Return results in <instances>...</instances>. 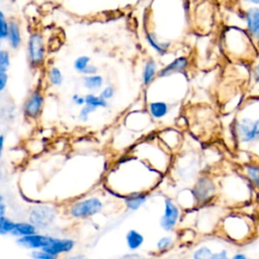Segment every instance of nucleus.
Here are the masks:
<instances>
[{
	"instance_id": "38",
	"label": "nucleus",
	"mask_w": 259,
	"mask_h": 259,
	"mask_svg": "<svg viewBox=\"0 0 259 259\" xmlns=\"http://www.w3.org/2000/svg\"><path fill=\"white\" fill-rule=\"evenodd\" d=\"M5 212H6V205H5L4 197L1 195V197H0V217L5 215Z\"/></svg>"
},
{
	"instance_id": "39",
	"label": "nucleus",
	"mask_w": 259,
	"mask_h": 259,
	"mask_svg": "<svg viewBox=\"0 0 259 259\" xmlns=\"http://www.w3.org/2000/svg\"><path fill=\"white\" fill-rule=\"evenodd\" d=\"M63 259H87L84 255H73V256H69V257H65Z\"/></svg>"
},
{
	"instance_id": "29",
	"label": "nucleus",
	"mask_w": 259,
	"mask_h": 259,
	"mask_svg": "<svg viewBox=\"0 0 259 259\" xmlns=\"http://www.w3.org/2000/svg\"><path fill=\"white\" fill-rule=\"evenodd\" d=\"M9 30V23L6 21L4 13L0 12V38L5 39L8 36Z\"/></svg>"
},
{
	"instance_id": "32",
	"label": "nucleus",
	"mask_w": 259,
	"mask_h": 259,
	"mask_svg": "<svg viewBox=\"0 0 259 259\" xmlns=\"http://www.w3.org/2000/svg\"><path fill=\"white\" fill-rule=\"evenodd\" d=\"M113 94H114V88H113L112 86L108 85V86H106V87L102 90V92L100 93V96H101L103 99L107 100V99H110V98L113 96Z\"/></svg>"
},
{
	"instance_id": "12",
	"label": "nucleus",
	"mask_w": 259,
	"mask_h": 259,
	"mask_svg": "<svg viewBox=\"0 0 259 259\" xmlns=\"http://www.w3.org/2000/svg\"><path fill=\"white\" fill-rule=\"evenodd\" d=\"M246 21L251 34L259 38V8H250L246 13Z\"/></svg>"
},
{
	"instance_id": "31",
	"label": "nucleus",
	"mask_w": 259,
	"mask_h": 259,
	"mask_svg": "<svg viewBox=\"0 0 259 259\" xmlns=\"http://www.w3.org/2000/svg\"><path fill=\"white\" fill-rule=\"evenodd\" d=\"M96 109H97L96 107H93V106H91V105L85 104V105L81 108V110H80V112H79V118H80V120H82V121H87L89 114L92 113V112H94Z\"/></svg>"
},
{
	"instance_id": "42",
	"label": "nucleus",
	"mask_w": 259,
	"mask_h": 259,
	"mask_svg": "<svg viewBox=\"0 0 259 259\" xmlns=\"http://www.w3.org/2000/svg\"><path fill=\"white\" fill-rule=\"evenodd\" d=\"M255 70H256V74H257V76L259 77V64L256 66V69H255Z\"/></svg>"
},
{
	"instance_id": "9",
	"label": "nucleus",
	"mask_w": 259,
	"mask_h": 259,
	"mask_svg": "<svg viewBox=\"0 0 259 259\" xmlns=\"http://www.w3.org/2000/svg\"><path fill=\"white\" fill-rule=\"evenodd\" d=\"M192 259H231L230 251L227 248L213 250L208 246L198 247L192 255Z\"/></svg>"
},
{
	"instance_id": "17",
	"label": "nucleus",
	"mask_w": 259,
	"mask_h": 259,
	"mask_svg": "<svg viewBox=\"0 0 259 259\" xmlns=\"http://www.w3.org/2000/svg\"><path fill=\"white\" fill-rule=\"evenodd\" d=\"M252 128L253 122L250 119H243L242 122L238 124V135L243 143H250L254 141Z\"/></svg>"
},
{
	"instance_id": "23",
	"label": "nucleus",
	"mask_w": 259,
	"mask_h": 259,
	"mask_svg": "<svg viewBox=\"0 0 259 259\" xmlns=\"http://www.w3.org/2000/svg\"><path fill=\"white\" fill-rule=\"evenodd\" d=\"M85 104L91 105L93 107H106L107 106V101L103 99L101 96H96L94 94H87L85 96Z\"/></svg>"
},
{
	"instance_id": "16",
	"label": "nucleus",
	"mask_w": 259,
	"mask_h": 259,
	"mask_svg": "<svg viewBox=\"0 0 259 259\" xmlns=\"http://www.w3.org/2000/svg\"><path fill=\"white\" fill-rule=\"evenodd\" d=\"M36 227L33 226L30 222H18L15 223V228L11 233V236L21 238L36 234Z\"/></svg>"
},
{
	"instance_id": "33",
	"label": "nucleus",
	"mask_w": 259,
	"mask_h": 259,
	"mask_svg": "<svg viewBox=\"0 0 259 259\" xmlns=\"http://www.w3.org/2000/svg\"><path fill=\"white\" fill-rule=\"evenodd\" d=\"M8 81V75L5 72H0V91H4Z\"/></svg>"
},
{
	"instance_id": "2",
	"label": "nucleus",
	"mask_w": 259,
	"mask_h": 259,
	"mask_svg": "<svg viewBox=\"0 0 259 259\" xmlns=\"http://www.w3.org/2000/svg\"><path fill=\"white\" fill-rule=\"evenodd\" d=\"M102 201L98 197H88L71 204L69 213L75 219H86L102 209Z\"/></svg>"
},
{
	"instance_id": "37",
	"label": "nucleus",
	"mask_w": 259,
	"mask_h": 259,
	"mask_svg": "<svg viewBox=\"0 0 259 259\" xmlns=\"http://www.w3.org/2000/svg\"><path fill=\"white\" fill-rule=\"evenodd\" d=\"M231 259H250L249 256L244 253V252H241V251H238L236 253H234L232 256H231Z\"/></svg>"
},
{
	"instance_id": "14",
	"label": "nucleus",
	"mask_w": 259,
	"mask_h": 259,
	"mask_svg": "<svg viewBox=\"0 0 259 259\" xmlns=\"http://www.w3.org/2000/svg\"><path fill=\"white\" fill-rule=\"evenodd\" d=\"M8 41L10 47L13 50H17L21 44V34L19 29V24L16 20L12 19L9 22V30H8Z\"/></svg>"
},
{
	"instance_id": "27",
	"label": "nucleus",
	"mask_w": 259,
	"mask_h": 259,
	"mask_svg": "<svg viewBox=\"0 0 259 259\" xmlns=\"http://www.w3.org/2000/svg\"><path fill=\"white\" fill-rule=\"evenodd\" d=\"M9 66H10L9 54H8V52L2 50L0 52V72L7 73Z\"/></svg>"
},
{
	"instance_id": "26",
	"label": "nucleus",
	"mask_w": 259,
	"mask_h": 259,
	"mask_svg": "<svg viewBox=\"0 0 259 259\" xmlns=\"http://www.w3.org/2000/svg\"><path fill=\"white\" fill-rule=\"evenodd\" d=\"M90 62V58L87 57V56H81V57H78L75 62H74V68L77 72L79 73H82L85 71V69L90 65L89 64Z\"/></svg>"
},
{
	"instance_id": "20",
	"label": "nucleus",
	"mask_w": 259,
	"mask_h": 259,
	"mask_svg": "<svg viewBox=\"0 0 259 259\" xmlns=\"http://www.w3.org/2000/svg\"><path fill=\"white\" fill-rule=\"evenodd\" d=\"M157 74V64L153 60H149L143 70V83L145 86H148L154 79Z\"/></svg>"
},
{
	"instance_id": "40",
	"label": "nucleus",
	"mask_w": 259,
	"mask_h": 259,
	"mask_svg": "<svg viewBox=\"0 0 259 259\" xmlns=\"http://www.w3.org/2000/svg\"><path fill=\"white\" fill-rule=\"evenodd\" d=\"M3 148H4V136L1 135V137H0V153L1 154L3 152Z\"/></svg>"
},
{
	"instance_id": "6",
	"label": "nucleus",
	"mask_w": 259,
	"mask_h": 259,
	"mask_svg": "<svg viewBox=\"0 0 259 259\" xmlns=\"http://www.w3.org/2000/svg\"><path fill=\"white\" fill-rule=\"evenodd\" d=\"M164 203V212L160 219V226L163 230L170 232L175 228L180 218V210L178 206L169 198H166Z\"/></svg>"
},
{
	"instance_id": "28",
	"label": "nucleus",
	"mask_w": 259,
	"mask_h": 259,
	"mask_svg": "<svg viewBox=\"0 0 259 259\" xmlns=\"http://www.w3.org/2000/svg\"><path fill=\"white\" fill-rule=\"evenodd\" d=\"M173 245V239L171 237H168V236H165V237H162L158 240L157 242V249L159 251H166L168 250L171 246Z\"/></svg>"
},
{
	"instance_id": "15",
	"label": "nucleus",
	"mask_w": 259,
	"mask_h": 259,
	"mask_svg": "<svg viewBox=\"0 0 259 259\" xmlns=\"http://www.w3.org/2000/svg\"><path fill=\"white\" fill-rule=\"evenodd\" d=\"M244 175L250 185L259 190V164H247L244 167Z\"/></svg>"
},
{
	"instance_id": "4",
	"label": "nucleus",
	"mask_w": 259,
	"mask_h": 259,
	"mask_svg": "<svg viewBox=\"0 0 259 259\" xmlns=\"http://www.w3.org/2000/svg\"><path fill=\"white\" fill-rule=\"evenodd\" d=\"M45 54L46 49L42 36L37 32L31 33L27 42V56L30 65L32 67L41 65L45 60Z\"/></svg>"
},
{
	"instance_id": "11",
	"label": "nucleus",
	"mask_w": 259,
	"mask_h": 259,
	"mask_svg": "<svg viewBox=\"0 0 259 259\" xmlns=\"http://www.w3.org/2000/svg\"><path fill=\"white\" fill-rule=\"evenodd\" d=\"M188 66V59L185 57H179L175 59L173 62L168 64L166 67L161 69L158 72L159 77H167L173 73L182 72L184 71Z\"/></svg>"
},
{
	"instance_id": "7",
	"label": "nucleus",
	"mask_w": 259,
	"mask_h": 259,
	"mask_svg": "<svg viewBox=\"0 0 259 259\" xmlns=\"http://www.w3.org/2000/svg\"><path fill=\"white\" fill-rule=\"evenodd\" d=\"M53 237L49 235H40V234H33L25 237L18 238L16 243L26 249L31 250H40L48 247L52 241Z\"/></svg>"
},
{
	"instance_id": "34",
	"label": "nucleus",
	"mask_w": 259,
	"mask_h": 259,
	"mask_svg": "<svg viewBox=\"0 0 259 259\" xmlns=\"http://www.w3.org/2000/svg\"><path fill=\"white\" fill-rule=\"evenodd\" d=\"M72 100L77 105H85V97H82L77 93L72 96Z\"/></svg>"
},
{
	"instance_id": "18",
	"label": "nucleus",
	"mask_w": 259,
	"mask_h": 259,
	"mask_svg": "<svg viewBox=\"0 0 259 259\" xmlns=\"http://www.w3.org/2000/svg\"><path fill=\"white\" fill-rule=\"evenodd\" d=\"M144 240H145L144 236L136 230H130L125 235L126 246L132 251L138 250L143 245Z\"/></svg>"
},
{
	"instance_id": "21",
	"label": "nucleus",
	"mask_w": 259,
	"mask_h": 259,
	"mask_svg": "<svg viewBox=\"0 0 259 259\" xmlns=\"http://www.w3.org/2000/svg\"><path fill=\"white\" fill-rule=\"evenodd\" d=\"M146 39L149 42V45L159 54H165L168 50V48L170 47V42H161L157 39V37L155 36V34L151 33V32H147L146 33Z\"/></svg>"
},
{
	"instance_id": "1",
	"label": "nucleus",
	"mask_w": 259,
	"mask_h": 259,
	"mask_svg": "<svg viewBox=\"0 0 259 259\" xmlns=\"http://www.w3.org/2000/svg\"><path fill=\"white\" fill-rule=\"evenodd\" d=\"M223 236L234 244H246L255 233V224L252 219L241 212H230L220 224Z\"/></svg>"
},
{
	"instance_id": "3",
	"label": "nucleus",
	"mask_w": 259,
	"mask_h": 259,
	"mask_svg": "<svg viewBox=\"0 0 259 259\" xmlns=\"http://www.w3.org/2000/svg\"><path fill=\"white\" fill-rule=\"evenodd\" d=\"M191 192L196 203L205 204L212 201L215 197L217 186L210 178L200 177L194 184Z\"/></svg>"
},
{
	"instance_id": "5",
	"label": "nucleus",
	"mask_w": 259,
	"mask_h": 259,
	"mask_svg": "<svg viewBox=\"0 0 259 259\" xmlns=\"http://www.w3.org/2000/svg\"><path fill=\"white\" fill-rule=\"evenodd\" d=\"M56 219V210L51 205H37L30 210L29 222L37 228H48Z\"/></svg>"
},
{
	"instance_id": "13",
	"label": "nucleus",
	"mask_w": 259,
	"mask_h": 259,
	"mask_svg": "<svg viewBox=\"0 0 259 259\" xmlns=\"http://www.w3.org/2000/svg\"><path fill=\"white\" fill-rule=\"evenodd\" d=\"M148 199V195L145 192H136L128 194L124 199V204L130 210L139 209Z\"/></svg>"
},
{
	"instance_id": "24",
	"label": "nucleus",
	"mask_w": 259,
	"mask_h": 259,
	"mask_svg": "<svg viewBox=\"0 0 259 259\" xmlns=\"http://www.w3.org/2000/svg\"><path fill=\"white\" fill-rule=\"evenodd\" d=\"M15 228V223L13 221H11L9 218L3 215L0 217V234L1 235H7L13 232Z\"/></svg>"
},
{
	"instance_id": "22",
	"label": "nucleus",
	"mask_w": 259,
	"mask_h": 259,
	"mask_svg": "<svg viewBox=\"0 0 259 259\" xmlns=\"http://www.w3.org/2000/svg\"><path fill=\"white\" fill-rule=\"evenodd\" d=\"M103 84V78L100 75H91L83 78V85L89 90H97Z\"/></svg>"
},
{
	"instance_id": "25",
	"label": "nucleus",
	"mask_w": 259,
	"mask_h": 259,
	"mask_svg": "<svg viewBox=\"0 0 259 259\" xmlns=\"http://www.w3.org/2000/svg\"><path fill=\"white\" fill-rule=\"evenodd\" d=\"M49 80L51 82L52 85L54 86H61L63 83V75L62 72L60 71L59 68L57 67H53L51 68L50 72H49Z\"/></svg>"
},
{
	"instance_id": "8",
	"label": "nucleus",
	"mask_w": 259,
	"mask_h": 259,
	"mask_svg": "<svg viewBox=\"0 0 259 259\" xmlns=\"http://www.w3.org/2000/svg\"><path fill=\"white\" fill-rule=\"evenodd\" d=\"M42 105L44 96L41 92L38 90L32 91L24 103L23 113L28 118H36L41 111Z\"/></svg>"
},
{
	"instance_id": "41",
	"label": "nucleus",
	"mask_w": 259,
	"mask_h": 259,
	"mask_svg": "<svg viewBox=\"0 0 259 259\" xmlns=\"http://www.w3.org/2000/svg\"><path fill=\"white\" fill-rule=\"evenodd\" d=\"M247 1L252 4H259V0H247Z\"/></svg>"
},
{
	"instance_id": "36",
	"label": "nucleus",
	"mask_w": 259,
	"mask_h": 259,
	"mask_svg": "<svg viewBox=\"0 0 259 259\" xmlns=\"http://www.w3.org/2000/svg\"><path fill=\"white\" fill-rule=\"evenodd\" d=\"M97 72V67H95L94 65H89L85 71L83 72V74L85 75H88V76H91V75H95Z\"/></svg>"
},
{
	"instance_id": "30",
	"label": "nucleus",
	"mask_w": 259,
	"mask_h": 259,
	"mask_svg": "<svg viewBox=\"0 0 259 259\" xmlns=\"http://www.w3.org/2000/svg\"><path fill=\"white\" fill-rule=\"evenodd\" d=\"M30 257L32 259H58V256H54L47 251L40 249V250H33L30 253Z\"/></svg>"
},
{
	"instance_id": "10",
	"label": "nucleus",
	"mask_w": 259,
	"mask_h": 259,
	"mask_svg": "<svg viewBox=\"0 0 259 259\" xmlns=\"http://www.w3.org/2000/svg\"><path fill=\"white\" fill-rule=\"evenodd\" d=\"M74 247H75V242L72 239L53 237L50 245L42 250L47 251L48 253L54 256H59L64 253H69L70 251L73 250Z\"/></svg>"
},
{
	"instance_id": "19",
	"label": "nucleus",
	"mask_w": 259,
	"mask_h": 259,
	"mask_svg": "<svg viewBox=\"0 0 259 259\" xmlns=\"http://www.w3.org/2000/svg\"><path fill=\"white\" fill-rule=\"evenodd\" d=\"M169 110L168 104L163 101H154L149 104V111L154 118H162Z\"/></svg>"
},
{
	"instance_id": "35",
	"label": "nucleus",
	"mask_w": 259,
	"mask_h": 259,
	"mask_svg": "<svg viewBox=\"0 0 259 259\" xmlns=\"http://www.w3.org/2000/svg\"><path fill=\"white\" fill-rule=\"evenodd\" d=\"M252 134H253L254 140H258V139H259V119H257V120L253 123Z\"/></svg>"
}]
</instances>
